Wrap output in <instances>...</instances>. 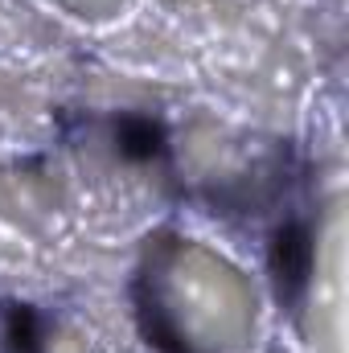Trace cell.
Returning <instances> with one entry per match:
<instances>
[{"mask_svg": "<svg viewBox=\"0 0 349 353\" xmlns=\"http://www.w3.org/2000/svg\"><path fill=\"white\" fill-rule=\"evenodd\" d=\"M37 316L25 308V304H12L8 308V325H4V341L12 353H41V341H37Z\"/></svg>", "mask_w": 349, "mask_h": 353, "instance_id": "3", "label": "cell"}, {"mask_svg": "<svg viewBox=\"0 0 349 353\" xmlns=\"http://www.w3.org/2000/svg\"><path fill=\"white\" fill-rule=\"evenodd\" d=\"M308 267H312V234L304 222H283L275 230V243H271V271H275V283H279V296L296 300L308 283Z\"/></svg>", "mask_w": 349, "mask_h": 353, "instance_id": "1", "label": "cell"}, {"mask_svg": "<svg viewBox=\"0 0 349 353\" xmlns=\"http://www.w3.org/2000/svg\"><path fill=\"white\" fill-rule=\"evenodd\" d=\"M115 140H119V148H123L132 161L161 157V148H165V136H161V128H157L152 119H140V115H128V119H119V128H115Z\"/></svg>", "mask_w": 349, "mask_h": 353, "instance_id": "2", "label": "cell"}]
</instances>
